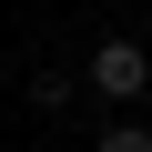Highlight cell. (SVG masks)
<instances>
[{"label":"cell","mask_w":152,"mask_h":152,"mask_svg":"<svg viewBox=\"0 0 152 152\" xmlns=\"http://www.w3.org/2000/svg\"><path fill=\"white\" fill-rule=\"evenodd\" d=\"M81 91L102 102V122L142 112V91H152V51H142V31H102V41H91V61H81Z\"/></svg>","instance_id":"6da1fadb"},{"label":"cell","mask_w":152,"mask_h":152,"mask_svg":"<svg viewBox=\"0 0 152 152\" xmlns=\"http://www.w3.org/2000/svg\"><path fill=\"white\" fill-rule=\"evenodd\" d=\"M91 152H152V122H142V112H122V122H102V132H91Z\"/></svg>","instance_id":"7a4b0ae2"}]
</instances>
